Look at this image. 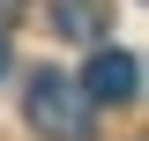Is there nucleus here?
<instances>
[{
  "label": "nucleus",
  "mask_w": 149,
  "mask_h": 141,
  "mask_svg": "<svg viewBox=\"0 0 149 141\" xmlns=\"http://www.w3.org/2000/svg\"><path fill=\"white\" fill-rule=\"evenodd\" d=\"M22 104H30V126L37 134H52V141H90V97H82V82H74V74H60V67H45V74H30V97H22Z\"/></svg>",
  "instance_id": "f257e3e1"
},
{
  "label": "nucleus",
  "mask_w": 149,
  "mask_h": 141,
  "mask_svg": "<svg viewBox=\"0 0 149 141\" xmlns=\"http://www.w3.org/2000/svg\"><path fill=\"white\" fill-rule=\"evenodd\" d=\"M15 15H22V0H0V22H15Z\"/></svg>",
  "instance_id": "20e7f679"
},
{
  "label": "nucleus",
  "mask_w": 149,
  "mask_h": 141,
  "mask_svg": "<svg viewBox=\"0 0 149 141\" xmlns=\"http://www.w3.org/2000/svg\"><path fill=\"white\" fill-rule=\"evenodd\" d=\"M60 15V37H97L104 30V0H52Z\"/></svg>",
  "instance_id": "7ed1b4c3"
},
{
  "label": "nucleus",
  "mask_w": 149,
  "mask_h": 141,
  "mask_svg": "<svg viewBox=\"0 0 149 141\" xmlns=\"http://www.w3.org/2000/svg\"><path fill=\"white\" fill-rule=\"evenodd\" d=\"M8 67H15V52H8V37H0V74H8Z\"/></svg>",
  "instance_id": "39448f33"
},
{
  "label": "nucleus",
  "mask_w": 149,
  "mask_h": 141,
  "mask_svg": "<svg viewBox=\"0 0 149 141\" xmlns=\"http://www.w3.org/2000/svg\"><path fill=\"white\" fill-rule=\"evenodd\" d=\"M134 89H142V59L97 45L90 67H82V97H90V104H134Z\"/></svg>",
  "instance_id": "f03ea898"
}]
</instances>
